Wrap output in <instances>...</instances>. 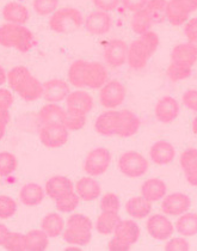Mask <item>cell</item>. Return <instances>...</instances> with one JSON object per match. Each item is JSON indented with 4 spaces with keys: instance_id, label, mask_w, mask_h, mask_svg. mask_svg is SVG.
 Listing matches in <instances>:
<instances>
[{
    "instance_id": "obj_1",
    "label": "cell",
    "mask_w": 197,
    "mask_h": 251,
    "mask_svg": "<svg viewBox=\"0 0 197 251\" xmlns=\"http://www.w3.org/2000/svg\"><path fill=\"white\" fill-rule=\"evenodd\" d=\"M11 89L26 102H34L42 97L43 84L24 66H16L7 73Z\"/></svg>"
},
{
    "instance_id": "obj_2",
    "label": "cell",
    "mask_w": 197,
    "mask_h": 251,
    "mask_svg": "<svg viewBox=\"0 0 197 251\" xmlns=\"http://www.w3.org/2000/svg\"><path fill=\"white\" fill-rule=\"evenodd\" d=\"M159 36L157 32L149 31L139 35L136 40L128 46L127 62L131 70H142L159 47Z\"/></svg>"
},
{
    "instance_id": "obj_3",
    "label": "cell",
    "mask_w": 197,
    "mask_h": 251,
    "mask_svg": "<svg viewBox=\"0 0 197 251\" xmlns=\"http://www.w3.org/2000/svg\"><path fill=\"white\" fill-rule=\"evenodd\" d=\"M0 46L26 53L34 46V35L22 24L6 23L0 26Z\"/></svg>"
},
{
    "instance_id": "obj_4",
    "label": "cell",
    "mask_w": 197,
    "mask_h": 251,
    "mask_svg": "<svg viewBox=\"0 0 197 251\" xmlns=\"http://www.w3.org/2000/svg\"><path fill=\"white\" fill-rule=\"evenodd\" d=\"M49 28L57 34H68L78 30L84 24V17L74 7H61L51 13L49 18Z\"/></svg>"
},
{
    "instance_id": "obj_5",
    "label": "cell",
    "mask_w": 197,
    "mask_h": 251,
    "mask_svg": "<svg viewBox=\"0 0 197 251\" xmlns=\"http://www.w3.org/2000/svg\"><path fill=\"white\" fill-rule=\"evenodd\" d=\"M149 163L141 153L136 151H127L119 159V169L124 176L139 178L147 173Z\"/></svg>"
},
{
    "instance_id": "obj_6",
    "label": "cell",
    "mask_w": 197,
    "mask_h": 251,
    "mask_svg": "<svg viewBox=\"0 0 197 251\" xmlns=\"http://www.w3.org/2000/svg\"><path fill=\"white\" fill-rule=\"evenodd\" d=\"M197 11V0H169L165 16L170 24L180 26L187 23L191 13Z\"/></svg>"
},
{
    "instance_id": "obj_7",
    "label": "cell",
    "mask_w": 197,
    "mask_h": 251,
    "mask_svg": "<svg viewBox=\"0 0 197 251\" xmlns=\"http://www.w3.org/2000/svg\"><path fill=\"white\" fill-rule=\"evenodd\" d=\"M111 164V153L108 149L97 147L87 153L84 162V170L89 176L97 177L105 174Z\"/></svg>"
},
{
    "instance_id": "obj_8",
    "label": "cell",
    "mask_w": 197,
    "mask_h": 251,
    "mask_svg": "<svg viewBox=\"0 0 197 251\" xmlns=\"http://www.w3.org/2000/svg\"><path fill=\"white\" fill-rule=\"evenodd\" d=\"M127 96V90L121 81L110 80L100 87L99 102L105 109H116L122 105Z\"/></svg>"
},
{
    "instance_id": "obj_9",
    "label": "cell",
    "mask_w": 197,
    "mask_h": 251,
    "mask_svg": "<svg viewBox=\"0 0 197 251\" xmlns=\"http://www.w3.org/2000/svg\"><path fill=\"white\" fill-rule=\"evenodd\" d=\"M38 135L43 146L48 149L62 147L67 144L70 138L68 129L64 125H42Z\"/></svg>"
},
{
    "instance_id": "obj_10",
    "label": "cell",
    "mask_w": 197,
    "mask_h": 251,
    "mask_svg": "<svg viewBox=\"0 0 197 251\" xmlns=\"http://www.w3.org/2000/svg\"><path fill=\"white\" fill-rule=\"evenodd\" d=\"M146 228L149 236L157 241H168L174 232V225L166 215L163 214H154L149 217Z\"/></svg>"
},
{
    "instance_id": "obj_11",
    "label": "cell",
    "mask_w": 197,
    "mask_h": 251,
    "mask_svg": "<svg viewBox=\"0 0 197 251\" xmlns=\"http://www.w3.org/2000/svg\"><path fill=\"white\" fill-rule=\"evenodd\" d=\"M191 207V200L183 193H172L165 195L161 202V211L170 217H179L188 212Z\"/></svg>"
},
{
    "instance_id": "obj_12",
    "label": "cell",
    "mask_w": 197,
    "mask_h": 251,
    "mask_svg": "<svg viewBox=\"0 0 197 251\" xmlns=\"http://www.w3.org/2000/svg\"><path fill=\"white\" fill-rule=\"evenodd\" d=\"M84 25L87 31L92 35H105L110 31L113 26V20L109 12L96 10L92 11L89 16L84 20Z\"/></svg>"
},
{
    "instance_id": "obj_13",
    "label": "cell",
    "mask_w": 197,
    "mask_h": 251,
    "mask_svg": "<svg viewBox=\"0 0 197 251\" xmlns=\"http://www.w3.org/2000/svg\"><path fill=\"white\" fill-rule=\"evenodd\" d=\"M104 60L110 67L119 68L127 62L128 45L123 40L110 41L104 49Z\"/></svg>"
},
{
    "instance_id": "obj_14",
    "label": "cell",
    "mask_w": 197,
    "mask_h": 251,
    "mask_svg": "<svg viewBox=\"0 0 197 251\" xmlns=\"http://www.w3.org/2000/svg\"><path fill=\"white\" fill-rule=\"evenodd\" d=\"M109 72L106 67L100 62H89L85 67L84 87L89 89H100L104 84L108 83Z\"/></svg>"
},
{
    "instance_id": "obj_15",
    "label": "cell",
    "mask_w": 197,
    "mask_h": 251,
    "mask_svg": "<svg viewBox=\"0 0 197 251\" xmlns=\"http://www.w3.org/2000/svg\"><path fill=\"white\" fill-rule=\"evenodd\" d=\"M140 125V119L131 110L124 109V110L119 111V120H117L115 135L119 138H130L138 133Z\"/></svg>"
},
{
    "instance_id": "obj_16",
    "label": "cell",
    "mask_w": 197,
    "mask_h": 251,
    "mask_svg": "<svg viewBox=\"0 0 197 251\" xmlns=\"http://www.w3.org/2000/svg\"><path fill=\"white\" fill-rule=\"evenodd\" d=\"M179 103L176 98L171 96L161 97L155 104L154 114L161 124H171L179 115Z\"/></svg>"
},
{
    "instance_id": "obj_17",
    "label": "cell",
    "mask_w": 197,
    "mask_h": 251,
    "mask_svg": "<svg viewBox=\"0 0 197 251\" xmlns=\"http://www.w3.org/2000/svg\"><path fill=\"white\" fill-rule=\"evenodd\" d=\"M70 92V83L62 80V79L54 78L43 84L42 97L48 103H59L61 100H65Z\"/></svg>"
},
{
    "instance_id": "obj_18",
    "label": "cell",
    "mask_w": 197,
    "mask_h": 251,
    "mask_svg": "<svg viewBox=\"0 0 197 251\" xmlns=\"http://www.w3.org/2000/svg\"><path fill=\"white\" fill-rule=\"evenodd\" d=\"M45 192L50 199L57 200L67 194L74 192V184L65 176H53L46 182Z\"/></svg>"
},
{
    "instance_id": "obj_19",
    "label": "cell",
    "mask_w": 197,
    "mask_h": 251,
    "mask_svg": "<svg viewBox=\"0 0 197 251\" xmlns=\"http://www.w3.org/2000/svg\"><path fill=\"white\" fill-rule=\"evenodd\" d=\"M74 192L79 199L86 202L97 200L102 193V188L99 183L92 176L83 177L74 184Z\"/></svg>"
},
{
    "instance_id": "obj_20",
    "label": "cell",
    "mask_w": 197,
    "mask_h": 251,
    "mask_svg": "<svg viewBox=\"0 0 197 251\" xmlns=\"http://www.w3.org/2000/svg\"><path fill=\"white\" fill-rule=\"evenodd\" d=\"M149 157L155 165H168L176 157V149L169 141H157L150 147Z\"/></svg>"
},
{
    "instance_id": "obj_21",
    "label": "cell",
    "mask_w": 197,
    "mask_h": 251,
    "mask_svg": "<svg viewBox=\"0 0 197 251\" xmlns=\"http://www.w3.org/2000/svg\"><path fill=\"white\" fill-rule=\"evenodd\" d=\"M65 100L67 109L79 111V113L86 114V115L94 108V98L89 92L81 91V90L70 92Z\"/></svg>"
},
{
    "instance_id": "obj_22",
    "label": "cell",
    "mask_w": 197,
    "mask_h": 251,
    "mask_svg": "<svg viewBox=\"0 0 197 251\" xmlns=\"http://www.w3.org/2000/svg\"><path fill=\"white\" fill-rule=\"evenodd\" d=\"M179 164L184 171L188 183L197 187V150L188 149L183 151L179 158Z\"/></svg>"
},
{
    "instance_id": "obj_23",
    "label": "cell",
    "mask_w": 197,
    "mask_h": 251,
    "mask_svg": "<svg viewBox=\"0 0 197 251\" xmlns=\"http://www.w3.org/2000/svg\"><path fill=\"white\" fill-rule=\"evenodd\" d=\"M2 17L7 23L24 25L29 21L30 13L25 5L17 1H11L7 2L2 9Z\"/></svg>"
},
{
    "instance_id": "obj_24",
    "label": "cell",
    "mask_w": 197,
    "mask_h": 251,
    "mask_svg": "<svg viewBox=\"0 0 197 251\" xmlns=\"http://www.w3.org/2000/svg\"><path fill=\"white\" fill-rule=\"evenodd\" d=\"M165 182L160 178H149L146 179L141 185V196H144L149 202L154 203L161 201L166 195Z\"/></svg>"
},
{
    "instance_id": "obj_25",
    "label": "cell",
    "mask_w": 197,
    "mask_h": 251,
    "mask_svg": "<svg viewBox=\"0 0 197 251\" xmlns=\"http://www.w3.org/2000/svg\"><path fill=\"white\" fill-rule=\"evenodd\" d=\"M114 236L133 247L140 238V227L134 220H120L114 231Z\"/></svg>"
},
{
    "instance_id": "obj_26",
    "label": "cell",
    "mask_w": 197,
    "mask_h": 251,
    "mask_svg": "<svg viewBox=\"0 0 197 251\" xmlns=\"http://www.w3.org/2000/svg\"><path fill=\"white\" fill-rule=\"evenodd\" d=\"M117 120H119V111L114 109H109L105 113H102L97 117L95 124V129L98 134L104 136H113L116 132Z\"/></svg>"
},
{
    "instance_id": "obj_27",
    "label": "cell",
    "mask_w": 197,
    "mask_h": 251,
    "mask_svg": "<svg viewBox=\"0 0 197 251\" xmlns=\"http://www.w3.org/2000/svg\"><path fill=\"white\" fill-rule=\"evenodd\" d=\"M46 192L40 184L26 183L19 192V200L26 207L38 206L45 199Z\"/></svg>"
},
{
    "instance_id": "obj_28",
    "label": "cell",
    "mask_w": 197,
    "mask_h": 251,
    "mask_svg": "<svg viewBox=\"0 0 197 251\" xmlns=\"http://www.w3.org/2000/svg\"><path fill=\"white\" fill-rule=\"evenodd\" d=\"M65 113L57 103H47L38 111V120L42 125H64Z\"/></svg>"
},
{
    "instance_id": "obj_29",
    "label": "cell",
    "mask_w": 197,
    "mask_h": 251,
    "mask_svg": "<svg viewBox=\"0 0 197 251\" xmlns=\"http://www.w3.org/2000/svg\"><path fill=\"white\" fill-rule=\"evenodd\" d=\"M125 211L134 219H145L150 214L152 202L146 200L144 196L131 198L125 203Z\"/></svg>"
},
{
    "instance_id": "obj_30",
    "label": "cell",
    "mask_w": 197,
    "mask_h": 251,
    "mask_svg": "<svg viewBox=\"0 0 197 251\" xmlns=\"http://www.w3.org/2000/svg\"><path fill=\"white\" fill-rule=\"evenodd\" d=\"M66 227L64 218L57 213H49L42 219L41 223V230L46 232L49 238H56L61 236Z\"/></svg>"
},
{
    "instance_id": "obj_31",
    "label": "cell",
    "mask_w": 197,
    "mask_h": 251,
    "mask_svg": "<svg viewBox=\"0 0 197 251\" xmlns=\"http://www.w3.org/2000/svg\"><path fill=\"white\" fill-rule=\"evenodd\" d=\"M197 61V54L189 46V43H179L172 49L171 62L193 67Z\"/></svg>"
},
{
    "instance_id": "obj_32",
    "label": "cell",
    "mask_w": 197,
    "mask_h": 251,
    "mask_svg": "<svg viewBox=\"0 0 197 251\" xmlns=\"http://www.w3.org/2000/svg\"><path fill=\"white\" fill-rule=\"evenodd\" d=\"M154 24L152 16H150L149 11L145 6L144 9L136 11L133 13V17L130 21V26L133 31L138 35H142L145 32L149 31L150 28Z\"/></svg>"
},
{
    "instance_id": "obj_33",
    "label": "cell",
    "mask_w": 197,
    "mask_h": 251,
    "mask_svg": "<svg viewBox=\"0 0 197 251\" xmlns=\"http://www.w3.org/2000/svg\"><path fill=\"white\" fill-rule=\"evenodd\" d=\"M120 220L121 218H120L119 213L102 211L96 220V230L103 236H108V234L114 233Z\"/></svg>"
},
{
    "instance_id": "obj_34",
    "label": "cell",
    "mask_w": 197,
    "mask_h": 251,
    "mask_svg": "<svg viewBox=\"0 0 197 251\" xmlns=\"http://www.w3.org/2000/svg\"><path fill=\"white\" fill-rule=\"evenodd\" d=\"M25 250L45 251L49 245V237L43 230H31L24 234Z\"/></svg>"
},
{
    "instance_id": "obj_35",
    "label": "cell",
    "mask_w": 197,
    "mask_h": 251,
    "mask_svg": "<svg viewBox=\"0 0 197 251\" xmlns=\"http://www.w3.org/2000/svg\"><path fill=\"white\" fill-rule=\"evenodd\" d=\"M174 230L183 237H193L197 234V213L185 212L179 215Z\"/></svg>"
},
{
    "instance_id": "obj_36",
    "label": "cell",
    "mask_w": 197,
    "mask_h": 251,
    "mask_svg": "<svg viewBox=\"0 0 197 251\" xmlns=\"http://www.w3.org/2000/svg\"><path fill=\"white\" fill-rule=\"evenodd\" d=\"M62 237H64L65 242L68 244L78 245V247H85L89 244L92 239V233L89 230H83V228L70 227L66 226L64 232H62Z\"/></svg>"
},
{
    "instance_id": "obj_37",
    "label": "cell",
    "mask_w": 197,
    "mask_h": 251,
    "mask_svg": "<svg viewBox=\"0 0 197 251\" xmlns=\"http://www.w3.org/2000/svg\"><path fill=\"white\" fill-rule=\"evenodd\" d=\"M87 61L85 60H76L70 66L68 70V83L70 85L81 89L84 87V75L85 67H86Z\"/></svg>"
},
{
    "instance_id": "obj_38",
    "label": "cell",
    "mask_w": 197,
    "mask_h": 251,
    "mask_svg": "<svg viewBox=\"0 0 197 251\" xmlns=\"http://www.w3.org/2000/svg\"><path fill=\"white\" fill-rule=\"evenodd\" d=\"M86 125V114L79 113V111L71 110L67 109L65 113V119H64V126L72 132H76V130L83 129Z\"/></svg>"
},
{
    "instance_id": "obj_39",
    "label": "cell",
    "mask_w": 197,
    "mask_h": 251,
    "mask_svg": "<svg viewBox=\"0 0 197 251\" xmlns=\"http://www.w3.org/2000/svg\"><path fill=\"white\" fill-rule=\"evenodd\" d=\"M18 160L10 152H0V177H7L17 170Z\"/></svg>"
},
{
    "instance_id": "obj_40",
    "label": "cell",
    "mask_w": 197,
    "mask_h": 251,
    "mask_svg": "<svg viewBox=\"0 0 197 251\" xmlns=\"http://www.w3.org/2000/svg\"><path fill=\"white\" fill-rule=\"evenodd\" d=\"M79 202H80L79 196L76 195L75 192H72L55 200V207L57 211L61 213H71L75 211L76 207L79 206Z\"/></svg>"
},
{
    "instance_id": "obj_41",
    "label": "cell",
    "mask_w": 197,
    "mask_h": 251,
    "mask_svg": "<svg viewBox=\"0 0 197 251\" xmlns=\"http://www.w3.org/2000/svg\"><path fill=\"white\" fill-rule=\"evenodd\" d=\"M191 72H193L191 67L171 62L168 70H166V75H168V78L172 83H178V81L185 80V79L190 77Z\"/></svg>"
},
{
    "instance_id": "obj_42",
    "label": "cell",
    "mask_w": 197,
    "mask_h": 251,
    "mask_svg": "<svg viewBox=\"0 0 197 251\" xmlns=\"http://www.w3.org/2000/svg\"><path fill=\"white\" fill-rule=\"evenodd\" d=\"M166 4H168V0H149V1L147 2L146 7L147 10L149 11L153 21H154V24L160 23V22L166 20Z\"/></svg>"
},
{
    "instance_id": "obj_43",
    "label": "cell",
    "mask_w": 197,
    "mask_h": 251,
    "mask_svg": "<svg viewBox=\"0 0 197 251\" xmlns=\"http://www.w3.org/2000/svg\"><path fill=\"white\" fill-rule=\"evenodd\" d=\"M16 212H17V202L10 196L0 195V219H10Z\"/></svg>"
},
{
    "instance_id": "obj_44",
    "label": "cell",
    "mask_w": 197,
    "mask_h": 251,
    "mask_svg": "<svg viewBox=\"0 0 197 251\" xmlns=\"http://www.w3.org/2000/svg\"><path fill=\"white\" fill-rule=\"evenodd\" d=\"M59 6V0H34L32 7L38 16H49Z\"/></svg>"
},
{
    "instance_id": "obj_45",
    "label": "cell",
    "mask_w": 197,
    "mask_h": 251,
    "mask_svg": "<svg viewBox=\"0 0 197 251\" xmlns=\"http://www.w3.org/2000/svg\"><path fill=\"white\" fill-rule=\"evenodd\" d=\"M2 247L7 251H24L25 250L24 234L18 233V232H10Z\"/></svg>"
},
{
    "instance_id": "obj_46",
    "label": "cell",
    "mask_w": 197,
    "mask_h": 251,
    "mask_svg": "<svg viewBox=\"0 0 197 251\" xmlns=\"http://www.w3.org/2000/svg\"><path fill=\"white\" fill-rule=\"evenodd\" d=\"M121 208V202H120L119 196L115 193L104 194L100 199V209L104 212H115L119 213Z\"/></svg>"
},
{
    "instance_id": "obj_47",
    "label": "cell",
    "mask_w": 197,
    "mask_h": 251,
    "mask_svg": "<svg viewBox=\"0 0 197 251\" xmlns=\"http://www.w3.org/2000/svg\"><path fill=\"white\" fill-rule=\"evenodd\" d=\"M66 226L92 231V228H94V223H92V220L90 219L89 217H86V215L73 214L67 219V224H66Z\"/></svg>"
},
{
    "instance_id": "obj_48",
    "label": "cell",
    "mask_w": 197,
    "mask_h": 251,
    "mask_svg": "<svg viewBox=\"0 0 197 251\" xmlns=\"http://www.w3.org/2000/svg\"><path fill=\"white\" fill-rule=\"evenodd\" d=\"M166 251H189L190 250V244L187 239L184 238H172L168 239L165 244Z\"/></svg>"
},
{
    "instance_id": "obj_49",
    "label": "cell",
    "mask_w": 197,
    "mask_h": 251,
    "mask_svg": "<svg viewBox=\"0 0 197 251\" xmlns=\"http://www.w3.org/2000/svg\"><path fill=\"white\" fill-rule=\"evenodd\" d=\"M183 104H184L189 110L197 113V90H188L183 94L182 97Z\"/></svg>"
},
{
    "instance_id": "obj_50",
    "label": "cell",
    "mask_w": 197,
    "mask_h": 251,
    "mask_svg": "<svg viewBox=\"0 0 197 251\" xmlns=\"http://www.w3.org/2000/svg\"><path fill=\"white\" fill-rule=\"evenodd\" d=\"M121 0H92V4L97 10L104 11V12H111L116 10Z\"/></svg>"
},
{
    "instance_id": "obj_51",
    "label": "cell",
    "mask_w": 197,
    "mask_h": 251,
    "mask_svg": "<svg viewBox=\"0 0 197 251\" xmlns=\"http://www.w3.org/2000/svg\"><path fill=\"white\" fill-rule=\"evenodd\" d=\"M10 108L0 105V140L6 134V128L10 124Z\"/></svg>"
},
{
    "instance_id": "obj_52",
    "label": "cell",
    "mask_w": 197,
    "mask_h": 251,
    "mask_svg": "<svg viewBox=\"0 0 197 251\" xmlns=\"http://www.w3.org/2000/svg\"><path fill=\"white\" fill-rule=\"evenodd\" d=\"M121 1L125 9L134 13L136 12V11L144 9L149 0H121Z\"/></svg>"
},
{
    "instance_id": "obj_53",
    "label": "cell",
    "mask_w": 197,
    "mask_h": 251,
    "mask_svg": "<svg viewBox=\"0 0 197 251\" xmlns=\"http://www.w3.org/2000/svg\"><path fill=\"white\" fill-rule=\"evenodd\" d=\"M130 245L123 242L122 239L117 238L114 236V238L108 243V249L110 251H128L130 249Z\"/></svg>"
},
{
    "instance_id": "obj_54",
    "label": "cell",
    "mask_w": 197,
    "mask_h": 251,
    "mask_svg": "<svg viewBox=\"0 0 197 251\" xmlns=\"http://www.w3.org/2000/svg\"><path fill=\"white\" fill-rule=\"evenodd\" d=\"M184 32L188 40L195 39V37H197V17L188 20L187 23H185Z\"/></svg>"
},
{
    "instance_id": "obj_55",
    "label": "cell",
    "mask_w": 197,
    "mask_h": 251,
    "mask_svg": "<svg viewBox=\"0 0 197 251\" xmlns=\"http://www.w3.org/2000/svg\"><path fill=\"white\" fill-rule=\"evenodd\" d=\"M13 104V95L9 90L1 89L0 87V105H4L6 108H11Z\"/></svg>"
},
{
    "instance_id": "obj_56",
    "label": "cell",
    "mask_w": 197,
    "mask_h": 251,
    "mask_svg": "<svg viewBox=\"0 0 197 251\" xmlns=\"http://www.w3.org/2000/svg\"><path fill=\"white\" fill-rule=\"evenodd\" d=\"M9 233H10V230L7 228V226L4 225V224H0V247H2V244H4L5 241H6Z\"/></svg>"
},
{
    "instance_id": "obj_57",
    "label": "cell",
    "mask_w": 197,
    "mask_h": 251,
    "mask_svg": "<svg viewBox=\"0 0 197 251\" xmlns=\"http://www.w3.org/2000/svg\"><path fill=\"white\" fill-rule=\"evenodd\" d=\"M7 81V75L6 72H5V70L0 66V86L4 85L5 83Z\"/></svg>"
},
{
    "instance_id": "obj_58",
    "label": "cell",
    "mask_w": 197,
    "mask_h": 251,
    "mask_svg": "<svg viewBox=\"0 0 197 251\" xmlns=\"http://www.w3.org/2000/svg\"><path fill=\"white\" fill-rule=\"evenodd\" d=\"M188 43H189V46L193 48V50L197 54V37H195V39H189Z\"/></svg>"
},
{
    "instance_id": "obj_59",
    "label": "cell",
    "mask_w": 197,
    "mask_h": 251,
    "mask_svg": "<svg viewBox=\"0 0 197 251\" xmlns=\"http://www.w3.org/2000/svg\"><path fill=\"white\" fill-rule=\"evenodd\" d=\"M191 129H193L194 134L197 136V115L195 116V119L193 120V125H191Z\"/></svg>"
}]
</instances>
